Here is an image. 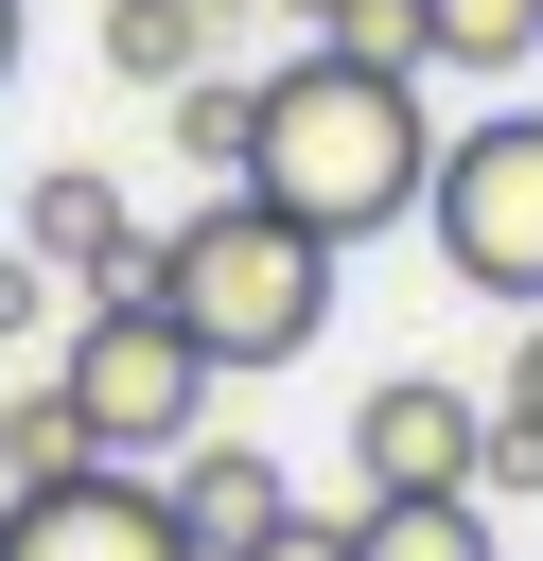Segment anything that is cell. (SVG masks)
Masks as SVG:
<instances>
[{"label": "cell", "instance_id": "1", "mask_svg": "<svg viewBox=\"0 0 543 561\" xmlns=\"http://www.w3.org/2000/svg\"><path fill=\"white\" fill-rule=\"evenodd\" d=\"M420 175H438V123H420V70H368V53H280L263 70V140L228 193L298 210L315 245H368V228H420Z\"/></svg>", "mask_w": 543, "mask_h": 561}, {"label": "cell", "instance_id": "2", "mask_svg": "<svg viewBox=\"0 0 543 561\" xmlns=\"http://www.w3.org/2000/svg\"><path fill=\"white\" fill-rule=\"evenodd\" d=\"M333 263H350V245H315V228L263 210V193H210L193 228H158V298H175V333H193L210 368H298V351L333 333Z\"/></svg>", "mask_w": 543, "mask_h": 561}, {"label": "cell", "instance_id": "3", "mask_svg": "<svg viewBox=\"0 0 543 561\" xmlns=\"http://www.w3.org/2000/svg\"><path fill=\"white\" fill-rule=\"evenodd\" d=\"M53 386H70L88 456L158 473L175 438H210V386H228V368L175 333V298H158V280H105V298H70V333H53Z\"/></svg>", "mask_w": 543, "mask_h": 561}, {"label": "cell", "instance_id": "4", "mask_svg": "<svg viewBox=\"0 0 543 561\" xmlns=\"http://www.w3.org/2000/svg\"><path fill=\"white\" fill-rule=\"evenodd\" d=\"M420 228H438V263H455L473 298L543 316V105L455 123V140H438V175H420Z\"/></svg>", "mask_w": 543, "mask_h": 561}, {"label": "cell", "instance_id": "5", "mask_svg": "<svg viewBox=\"0 0 543 561\" xmlns=\"http://www.w3.org/2000/svg\"><path fill=\"white\" fill-rule=\"evenodd\" d=\"M490 473V403L438 386V368H385L350 403V491H473Z\"/></svg>", "mask_w": 543, "mask_h": 561}, {"label": "cell", "instance_id": "6", "mask_svg": "<svg viewBox=\"0 0 543 561\" xmlns=\"http://www.w3.org/2000/svg\"><path fill=\"white\" fill-rule=\"evenodd\" d=\"M0 561H210L193 526H175V491L158 473H70V491H35V508H0Z\"/></svg>", "mask_w": 543, "mask_h": 561}, {"label": "cell", "instance_id": "7", "mask_svg": "<svg viewBox=\"0 0 543 561\" xmlns=\"http://www.w3.org/2000/svg\"><path fill=\"white\" fill-rule=\"evenodd\" d=\"M18 245H35L53 280H88V298H105V280H158V228H140V210H123V175H88V158H53V175H35Z\"/></svg>", "mask_w": 543, "mask_h": 561}, {"label": "cell", "instance_id": "8", "mask_svg": "<svg viewBox=\"0 0 543 561\" xmlns=\"http://www.w3.org/2000/svg\"><path fill=\"white\" fill-rule=\"evenodd\" d=\"M158 491H175V526H193V543H210V561H245V543H263V526H280V508H298V491H280V456H263V438H175V456H158Z\"/></svg>", "mask_w": 543, "mask_h": 561}, {"label": "cell", "instance_id": "9", "mask_svg": "<svg viewBox=\"0 0 543 561\" xmlns=\"http://www.w3.org/2000/svg\"><path fill=\"white\" fill-rule=\"evenodd\" d=\"M350 561H508L490 491H350Z\"/></svg>", "mask_w": 543, "mask_h": 561}, {"label": "cell", "instance_id": "10", "mask_svg": "<svg viewBox=\"0 0 543 561\" xmlns=\"http://www.w3.org/2000/svg\"><path fill=\"white\" fill-rule=\"evenodd\" d=\"M70 473H105L88 421H70V386H18V403H0V508H35V491H70Z\"/></svg>", "mask_w": 543, "mask_h": 561}, {"label": "cell", "instance_id": "11", "mask_svg": "<svg viewBox=\"0 0 543 561\" xmlns=\"http://www.w3.org/2000/svg\"><path fill=\"white\" fill-rule=\"evenodd\" d=\"M525 53H543V0H420V70H473V88H490V70H525Z\"/></svg>", "mask_w": 543, "mask_h": 561}, {"label": "cell", "instance_id": "12", "mask_svg": "<svg viewBox=\"0 0 543 561\" xmlns=\"http://www.w3.org/2000/svg\"><path fill=\"white\" fill-rule=\"evenodd\" d=\"M158 105H175V158L245 175V140H263V70H193V88H158Z\"/></svg>", "mask_w": 543, "mask_h": 561}, {"label": "cell", "instance_id": "13", "mask_svg": "<svg viewBox=\"0 0 543 561\" xmlns=\"http://www.w3.org/2000/svg\"><path fill=\"white\" fill-rule=\"evenodd\" d=\"M473 491H543V316H525V351H508V386H490V473Z\"/></svg>", "mask_w": 543, "mask_h": 561}, {"label": "cell", "instance_id": "14", "mask_svg": "<svg viewBox=\"0 0 543 561\" xmlns=\"http://www.w3.org/2000/svg\"><path fill=\"white\" fill-rule=\"evenodd\" d=\"M315 53H368V70H420V0H333Z\"/></svg>", "mask_w": 543, "mask_h": 561}, {"label": "cell", "instance_id": "15", "mask_svg": "<svg viewBox=\"0 0 543 561\" xmlns=\"http://www.w3.org/2000/svg\"><path fill=\"white\" fill-rule=\"evenodd\" d=\"M35 333H70V280L35 245H0V351H35Z\"/></svg>", "mask_w": 543, "mask_h": 561}, {"label": "cell", "instance_id": "16", "mask_svg": "<svg viewBox=\"0 0 543 561\" xmlns=\"http://www.w3.org/2000/svg\"><path fill=\"white\" fill-rule=\"evenodd\" d=\"M245 561H350V508H280V526H263Z\"/></svg>", "mask_w": 543, "mask_h": 561}, {"label": "cell", "instance_id": "17", "mask_svg": "<svg viewBox=\"0 0 543 561\" xmlns=\"http://www.w3.org/2000/svg\"><path fill=\"white\" fill-rule=\"evenodd\" d=\"M0 88H18V0H0Z\"/></svg>", "mask_w": 543, "mask_h": 561}, {"label": "cell", "instance_id": "18", "mask_svg": "<svg viewBox=\"0 0 543 561\" xmlns=\"http://www.w3.org/2000/svg\"><path fill=\"white\" fill-rule=\"evenodd\" d=\"M263 18H333V0H263Z\"/></svg>", "mask_w": 543, "mask_h": 561}]
</instances>
